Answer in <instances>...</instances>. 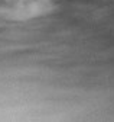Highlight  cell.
Instances as JSON below:
<instances>
[{
  "mask_svg": "<svg viewBox=\"0 0 114 122\" xmlns=\"http://www.w3.org/2000/svg\"><path fill=\"white\" fill-rule=\"evenodd\" d=\"M55 0H0V20L27 22L52 13Z\"/></svg>",
  "mask_w": 114,
  "mask_h": 122,
  "instance_id": "cell-1",
  "label": "cell"
}]
</instances>
